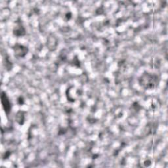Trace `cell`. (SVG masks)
<instances>
[{
  "label": "cell",
  "instance_id": "cell-5",
  "mask_svg": "<svg viewBox=\"0 0 168 168\" xmlns=\"http://www.w3.org/2000/svg\"><path fill=\"white\" fill-rule=\"evenodd\" d=\"M17 116L19 117V119H17V121L18 122V123H19L20 125L23 124V122H24V118H22V117H24V115L22 114V112H18V114H17Z\"/></svg>",
  "mask_w": 168,
  "mask_h": 168
},
{
  "label": "cell",
  "instance_id": "cell-1",
  "mask_svg": "<svg viewBox=\"0 0 168 168\" xmlns=\"http://www.w3.org/2000/svg\"><path fill=\"white\" fill-rule=\"evenodd\" d=\"M158 76L149 73L143 74L139 79V84L146 89H152L158 84Z\"/></svg>",
  "mask_w": 168,
  "mask_h": 168
},
{
  "label": "cell",
  "instance_id": "cell-4",
  "mask_svg": "<svg viewBox=\"0 0 168 168\" xmlns=\"http://www.w3.org/2000/svg\"><path fill=\"white\" fill-rule=\"evenodd\" d=\"M13 34L17 36H21L25 34V29L21 24L17 25L13 30Z\"/></svg>",
  "mask_w": 168,
  "mask_h": 168
},
{
  "label": "cell",
  "instance_id": "cell-3",
  "mask_svg": "<svg viewBox=\"0 0 168 168\" xmlns=\"http://www.w3.org/2000/svg\"><path fill=\"white\" fill-rule=\"evenodd\" d=\"M2 103L4 110H5V111L8 114V113L11 111V104L6 94L3 92L2 95Z\"/></svg>",
  "mask_w": 168,
  "mask_h": 168
},
{
  "label": "cell",
  "instance_id": "cell-2",
  "mask_svg": "<svg viewBox=\"0 0 168 168\" xmlns=\"http://www.w3.org/2000/svg\"><path fill=\"white\" fill-rule=\"evenodd\" d=\"M14 52L15 55L19 57H24L28 52V49L22 45L17 44L14 47Z\"/></svg>",
  "mask_w": 168,
  "mask_h": 168
},
{
  "label": "cell",
  "instance_id": "cell-6",
  "mask_svg": "<svg viewBox=\"0 0 168 168\" xmlns=\"http://www.w3.org/2000/svg\"><path fill=\"white\" fill-rule=\"evenodd\" d=\"M18 101L19 102L20 104H22L24 103V99H22V97H19V100H18Z\"/></svg>",
  "mask_w": 168,
  "mask_h": 168
}]
</instances>
